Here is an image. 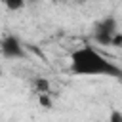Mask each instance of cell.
<instances>
[{"label":"cell","instance_id":"obj_1","mask_svg":"<svg viewBox=\"0 0 122 122\" xmlns=\"http://www.w3.org/2000/svg\"><path fill=\"white\" fill-rule=\"evenodd\" d=\"M71 71L78 76H114L122 74L120 67L109 61L93 46H80L71 53Z\"/></svg>","mask_w":122,"mask_h":122},{"label":"cell","instance_id":"obj_2","mask_svg":"<svg viewBox=\"0 0 122 122\" xmlns=\"http://www.w3.org/2000/svg\"><path fill=\"white\" fill-rule=\"evenodd\" d=\"M118 30V21L114 17H105L101 19L95 29H93V40L101 46H111V38L112 34Z\"/></svg>","mask_w":122,"mask_h":122},{"label":"cell","instance_id":"obj_3","mask_svg":"<svg viewBox=\"0 0 122 122\" xmlns=\"http://www.w3.org/2000/svg\"><path fill=\"white\" fill-rule=\"evenodd\" d=\"M0 51L6 59H23L27 55L25 51V46L21 44V40L17 36H4L0 40Z\"/></svg>","mask_w":122,"mask_h":122},{"label":"cell","instance_id":"obj_4","mask_svg":"<svg viewBox=\"0 0 122 122\" xmlns=\"http://www.w3.org/2000/svg\"><path fill=\"white\" fill-rule=\"evenodd\" d=\"M32 86H34L36 93H50V92H51V84H50V80L44 78V76H36V78L32 80Z\"/></svg>","mask_w":122,"mask_h":122},{"label":"cell","instance_id":"obj_5","mask_svg":"<svg viewBox=\"0 0 122 122\" xmlns=\"http://www.w3.org/2000/svg\"><path fill=\"white\" fill-rule=\"evenodd\" d=\"M4 2V6L10 10V11H19V10H23V6L27 4V0H2Z\"/></svg>","mask_w":122,"mask_h":122},{"label":"cell","instance_id":"obj_6","mask_svg":"<svg viewBox=\"0 0 122 122\" xmlns=\"http://www.w3.org/2000/svg\"><path fill=\"white\" fill-rule=\"evenodd\" d=\"M38 103H40V107H44V109H51V107H53V101H51L50 93H38Z\"/></svg>","mask_w":122,"mask_h":122},{"label":"cell","instance_id":"obj_7","mask_svg":"<svg viewBox=\"0 0 122 122\" xmlns=\"http://www.w3.org/2000/svg\"><path fill=\"white\" fill-rule=\"evenodd\" d=\"M120 120H122V114H120V112H112L111 122H120Z\"/></svg>","mask_w":122,"mask_h":122},{"label":"cell","instance_id":"obj_8","mask_svg":"<svg viewBox=\"0 0 122 122\" xmlns=\"http://www.w3.org/2000/svg\"><path fill=\"white\" fill-rule=\"evenodd\" d=\"M0 76H2V67H0Z\"/></svg>","mask_w":122,"mask_h":122},{"label":"cell","instance_id":"obj_9","mask_svg":"<svg viewBox=\"0 0 122 122\" xmlns=\"http://www.w3.org/2000/svg\"><path fill=\"white\" fill-rule=\"evenodd\" d=\"M61 2H69V0H61Z\"/></svg>","mask_w":122,"mask_h":122}]
</instances>
